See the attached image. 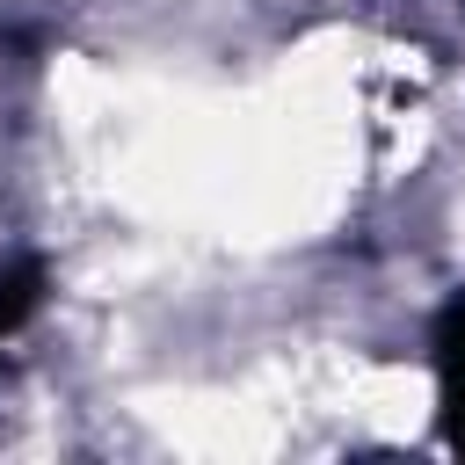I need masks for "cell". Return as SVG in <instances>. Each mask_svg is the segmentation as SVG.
Masks as SVG:
<instances>
[{"mask_svg":"<svg viewBox=\"0 0 465 465\" xmlns=\"http://www.w3.org/2000/svg\"><path fill=\"white\" fill-rule=\"evenodd\" d=\"M44 305V262H7L0 269V341Z\"/></svg>","mask_w":465,"mask_h":465,"instance_id":"2","label":"cell"},{"mask_svg":"<svg viewBox=\"0 0 465 465\" xmlns=\"http://www.w3.org/2000/svg\"><path fill=\"white\" fill-rule=\"evenodd\" d=\"M429 363H436V414H443V443H450V450H465V291L436 312Z\"/></svg>","mask_w":465,"mask_h":465,"instance_id":"1","label":"cell"}]
</instances>
